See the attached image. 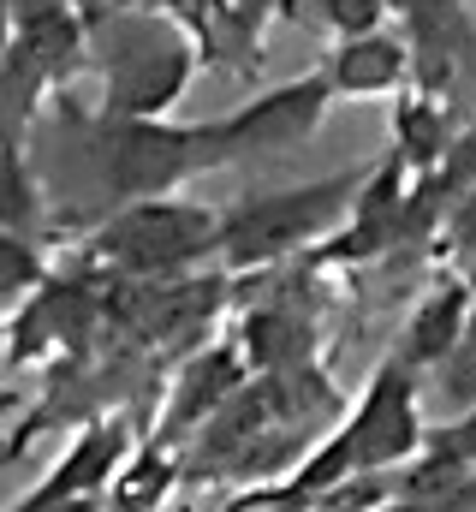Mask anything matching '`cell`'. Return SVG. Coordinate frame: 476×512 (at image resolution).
I'll return each mask as SVG.
<instances>
[{
    "mask_svg": "<svg viewBox=\"0 0 476 512\" xmlns=\"http://www.w3.org/2000/svg\"><path fill=\"white\" fill-rule=\"evenodd\" d=\"M90 12V54L102 72V114L108 120H167V108L203 72L191 30L161 6H102Z\"/></svg>",
    "mask_w": 476,
    "mask_h": 512,
    "instance_id": "6da1fadb",
    "label": "cell"
},
{
    "mask_svg": "<svg viewBox=\"0 0 476 512\" xmlns=\"http://www.w3.org/2000/svg\"><path fill=\"white\" fill-rule=\"evenodd\" d=\"M84 60H90L84 0L12 12V42H6V60H0V143H18V131L42 108V96L60 90Z\"/></svg>",
    "mask_w": 476,
    "mask_h": 512,
    "instance_id": "7a4b0ae2",
    "label": "cell"
},
{
    "mask_svg": "<svg viewBox=\"0 0 476 512\" xmlns=\"http://www.w3.org/2000/svg\"><path fill=\"white\" fill-rule=\"evenodd\" d=\"M369 185V167L340 173V179H322V185H298V191H274V197H250L221 215V239L215 251L238 262V268H256V262H274V256L298 251L310 239H322L328 227H340V215H352L357 197Z\"/></svg>",
    "mask_w": 476,
    "mask_h": 512,
    "instance_id": "3957f363",
    "label": "cell"
},
{
    "mask_svg": "<svg viewBox=\"0 0 476 512\" xmlns=\"http://www.w3.org/2000/svg\"><path fill=\"white\" fill-rule=\"evenodd\" d=\"M233 161L221 120L209 126H173V120H114L108 131V185L119 203H155L179 191L185 179Z\"/></svg>",
    "mask_w": 476,
    "mask_h": 512,
    "instance_id": "277c9868",
    "label": "cell"
},
{
    "mask_svg": "<svg viewBox=\"0 0 476 512\" xmlns=\"http://www.w3.org/2000/svg\"><path fill=\"white\" fill-rule=\"evenodd\" d=\"M221 239V215L203 209V203H125L114 221L96 233V251L137 268V274H161V268H179L191 256L215 251Z\"/></svg>",
    "mask_w": 476,
    "mask_h": 512,
    "instance_id": "5b68a950",
    "label": "cell"
},
{
    "mask_svg": "<svg viewBox=\"0 0 476 512\" xmlns=\"http://www.w3.org/2000/svg\"><path fill=\"white\" fill-rule=\"evenodd\" d=\"M399 24V36L411 42V72H417V90L447 102L453 84L465 78L476 54V30L465 0H381Z\"/></svg>",
    "mask_w": 476,
    "mask_h": 512,
    "instance_id": "8992f818",
    "label": "cell"
},
{
    "mask_svg": "<svg viewBox=\"0 0 476 512\" xmlns=\"http://www.w3.org/2000/svg\"><path fill=\"white\" fill-rule=\"evenodd\" d=\"M328 102H334V90H328L322 66L304 72V78H292V84H280V90H268V96H256V102H244L238 114L221 120L227 155L238 161V155H274V149L304 143L310 131L322 126Z\"/></svg>",
    "mask_w": 476,
    "mask_h": 512,
    "instance_id": "52a82bcc",
    "label": "cell"
},
{
    "mask_svg": "<svg viewBox=\"0 0 476 512\" xmlns=\"http://www.w3.org/2000/svg\"><path fill=\"white\" fill-rule=\"evenodd\" d=\"M161 12H173L191 30L203 66H227L250 78L262 60V30L280 12H292V0H167Z\"/></svg>",
    "mask_w": 476,
    "mask_h": 512,
    "instance_id": "ba28073f",
    "label": "cell"
},
{
    "mask_svg": "<svg viewBox=\"0 0 476 512\" xmlns=\"http://www.w3.org/2000/svg\"><path fill=\"white\" fill-rule=\"evenodd\" d=\"M322 78L334 96H399L411 84V42L399 30H369L352 42H334Z\"/></svg>",
    "mask_w": 476,
    "mask_h": 512,
    "instance_id": "9c48e42d",
    "label": "cell"
},
{
    "mask_svg": "<svg viewBox=\"0 0 476 512\" xmlns=\"http://www.w3.org/2000/svg\"><path fill=\"white\" fill-rule=\"evenodd\" d=\"M42 215V197H36V179L18 155V143H0V233H30Z\"/></svg>",
    "mask_w": 476,
    "mask_h": 512,
    "instance_id": "30bf717a",
    "label": "cell"
},
{
    "mask_svg": "<svg viewBox=\"0 0 476 512\" xmlns=\"http://www.w3.org/2000/svg\"><path fill=\"white\" fill-rule=\"evenodd\" d=\"M292 12L310 18V24H322L334 42H352V36H369V30H387V24H381V18H387L381 0H292Z\"/></svg>",
    "mask_w": 476,
    "mask_h": 512,
    "instance_id": "8fae6325",
    "label": "cell"
},
{
    "mask_svg": "<svg viewBox=\"0 0 476 512\" xmlns=\"http://www.w3.org/2000/svg\"><path fill=\"white\" fill-rule=\"evenodd\" d=\"M459 316H465V292H459V286H447L441 298H429V304H423V316H417V328H411V358L447 352V346H453V334H459Z\"/></svg>",
    "mask_w": 476,
    "mask_h": 512,
    "instance_id": "7c38bea8",
    "label": "cell"
},
{
    "mask_svg": "<svg viewBox=\"0 0 476 512\" xmlns=\"http://www.w3.org/2000/svg\"><path fill=\"white\" fill-rule=\"evenodd\" d=\"M36 274H42L36 251L18 233H0V292H24V286H36Z\"/></svg>",
    "mask_w": 476,
    "mask_h": 512,
    "instance_id": "4fadbf2b",
    "label": "cell"
},
{
    "mask_svg": "<svg viewBox=\"0 0 476 512\" xmlns=\"http://www.w3.org/2000/svg\"><path fill=\"white\" fill-rule=\"evenodd\" d=\"M6 42H12V6L0 0V60H6Z\"/></svg>",
    "mask_w": 476,
    "mask_h": 512,
    "instance_id": "5bb4252c",
    "label": "cell"
},
{
    "mask_svg": "<svg viewBox=\"0 0 476 512\" xmlns=\"http://www.w3.org/2000/svg\"><path fill=\"white\" fill-rule=\"evenodd\" d=\"M12 12H36V6H60V0H6Z\"/></svg>",
    "mask_w": 476,
    "mask_h": 512,
    "instance_id": "9a60e30c",
    "label": "cell"
}]
</instances>
